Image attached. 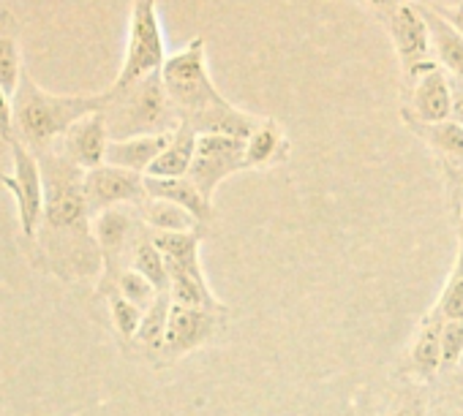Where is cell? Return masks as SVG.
<instances>
[{"instance_id":"8d00e7d4","label":"cell","mask_w":463,"mask_h":416,"mask_svg":"<svg viewBox=\"0 0 463 416\" xmlns=\"http://www.w3.org/2000/svg\"><path fill=\"white\" fill-rule=\"evenodd\" d=\"M460 367H463V359H460Z\"/></svg>"},{"instance_id":"f546056e","label":"cell","mask_w":463,"mask_h":416,"mask_svg":"<svg viewBox=\"0 0 463 416\" xmlns=\"http://www.w3.org/2000/svg\"><path fill=\"white\" fill-rule=\"evenodd\" d=\"M444 182H447V196L455 216V229H458V248H463V171L455 169H441Z\"/></svg>"},{"instance_id":"1f68e13d","label":"cell","mask_w":463,"mask_h":416,"mask_svg":"<svg viewBox=\"0 0 463 416\" xmlns=\"http://www.w3.org/2000/svg\"><path fill=\"white\" fill-rule=\"evenodd\" d=\"M430 9H436V6H430ZM460 36H463V4H458V6H441V9H436Z\"/></svg>"},{"instance_id":"7c38bea8","label":"cell","mask_w":463,"mask_h":416,"mask_svg":"<svg viewBox=\"0 0 463 416\" xmlns=\"http://www.w3.org/2000/svg\"><path fill=\"white\" fill-rule=\"evenodd\" d=\"M112 136H109V123H107V112H93L82 120H77L69 134L61 139L63 144V155L77 163L80 169L90 171L107 163V147H109Z\"/></svg>"},{"instance_id":"30bf717a","label":"cell","mask_w":463,"mask_h":416,"mask_svg":"<svg viewBox=\"0 0 463 416\" xmlns=\"http://www.w3.org/2000/svg\"><path fill=\"white\" fill-rule=\"evenodd\" d=\"M85 196L93 218L104 210H112V207H139L147 199L145 174L104 163L99 169L85 171Z\"/></svg>"},{"instance_id":"5bb4252c","label":"cell","mask_w":463,"mask_h":416,"mask_svg":"<svg viewBox=\"0 0 463 416\" xmlns=\"http://www.w3.org/2000/svg\"><path fill=\"white\" fill-rule=\"evenodd\" d=\"M175 131L166 134H145V136H128V139H112L107 147V163L118 169H128L137 174H147L153 161L166 150Z\"/></svg>"},{"instance_id":"4316f807","label":"cell","mask_w":463,"mask_h":416,"mask_svg":"<svg viewBox=\"0 0 463 416\" xmlns=\"http://www.w3.org/2000/svg\"><path fill=\"white\" fill-rule=\"evenodd\" d=\"M463 359V319H447L441 329V370L458 367Z\"/></svg>"},{"instance_id":"4dcf8cb0","label":"cell","mask_w":463,"mask_h":416,"mask_svg":"<svg viewBox=\"0 0 463 416\" xmlns=\"http://www.w3.org/2000/svg\"><path fill=\"white\" fill-rule=\"evenodd\" d=\"M14 98L0 88V139L4 142H14L17 139V125H14Z\"/></svg>"},{"instance_id":"ba28073f","label":"cell","mask_w":463,"mask_h":416,"mask_svg":"<svg viewBox=\"0 0 463 416\" xmlns=\"http://www.w3.org/2000/svg\"><path fill=\"white\" fill-rule=\"evenodd\" d=\"M9 147H12V158H14V174L0 171V185H6L12 190V196L17 199L20 226H23L25 237H36L39 221L44 216V174H42V161L20 139H14Z\"/></svg>"},{"instance_id":"83f0119b","label":"cell","mask_w":463,"mask_h":416,"mask_svg":"<svg viewBox=\"0 0 463 416\" xmlns=\"http://www.w3.org/2000/svg\"><path fill=\"white\" fill-rule=\"evenodd\" d=\"M392 416H430V400H428L425 384H420V381L409 384L398 394Z\"/></svg>"},{"instance_id":"e575fe53","label":"cell","mask_w":463,"mask_h":416,"mask_svg":"<svg viewBox=\"0 0 463 416\" xmlns=\"http://www.w3.org/2000/svg\"><path fill=\"white\" fill-rule=\"evenodd\" d=\"M430 416H463V413L455 411V408H449V405H444V402H439V405L430 408Z\"/></svg>"},{"instance_id":"836d02e7","label":"cell","mask_w":463,"mask_h":416,"mask_svg":"<svg viewBox=\"0 0 463 416\" xmlns=\"http://www.w3.org/2000/svg\"><path fill=\"white\" fill-rule=\"evenodd\" d=\"M365 4H371L373 9H379V12H392L395 6H401V4H409V0H365Z\"/></svg>"},{"instance_id":"3957f363","label":"cell","mask_w":463,"mask_h":416,"mask_svg":"<svg viewBox=\"0 0 463 416\" xmlns=\"http://www.w3.org/2000/svg\"><path fill=\"white\" fill-rule=\"evenodd\" d=\"M44 174V218L52 232L93 240V216L85 196V169L52 150L39 155Z\"/></svg>"},{"instance_id":"44dd1931","label":"cell","mask_w":463,"mask_h":416,"mask_svg":"<svg viewBox=\"0 0 463 416\" xmlns=\"http://www.w3.org/2000/svg\"><path fill=\"white\" fill-rule=\"evenodd\" d=\"M169 310H172V294L169 291H161L156 297V302L145 310L134 343H139L150 354H161L164 337H166V324H169Z\"/></svg>"},{"instance_id":"5b68a950","label":"cell","mask_w":463,"mask_h":416,"mask_svg":"<svg viewBox=\"0 0 463 416\" xmlns=\"http://www.w3.org/2000/svg\"><path fill=\"white\" fill-rule=\"evenodd\" d=\"M164 63H166V52H164V33H161V23H158L156 0H134L123 69L109 90L123 93V90L139 85L142 79L158 74L164 69Z\"/></svg>"},{"instance_id":"484cf974","label":"cell","mask_w":463,"mask_h":416,"mask_svg":"<svg viewBox=\"0 0 463 416\" xmlns=\"http://www.w3.org/2000/svg\"><path fill=\"white\" fill-rule=\"evenodd\" d=\"M107 300H109V313H112V324H115V329L120 332V337L134 340V337H137V332H139V324H142L145 310H142V308H137L134 302H128L126 297H120L118 291H109V294H107Z\"/></svg>"},{"instance_id":"8fae6325","label":"cell","mask_w":463,"mask_h":416,"mask_svg":"<svg viewBox=\"0 0 463 416\" xmlns=\"http://www.w3.org/2000/svg\"><path fill=\"white\" fill-rule=\"evenodd\" d=\"M403 120L422 125L452 120V85L441 69H430L406 90Z\"/></svg>"},{"instance_id":"ac0fdd59","label":"cell","mask_w":463,"mask_h":416,"mask_svg":"<svg viewBox=\"0 0 463 416\" xmlns=\"http://www.w3.org/2000/svg\"><path fill=\"white\" fill-rule=\"evenodd\" d=\"M196 142L199 134L188 125H180L166 144V150L153 161L145 177H161V180H175V177H188L194 155H196Z\"/></svg>"},{"instance_id":"277c9868","label":"cell","mask_w":463,"mask_h":416,"mask_svg":"<svg viewBox=\"0 0 463 416\" xmlns=\"http://www.w3.org/2000/svg\"><path fill=\"white\" fill-rule=\"evenodd\" d=\"M104 112H107L112 139L166 134V131H177L183 125L180 115L175 112V106L164 90L161 71L123 93L109 90V106Z\"/></svg>"},{"instance_id":"cb8c5ba5","label":"cell","mask_w":463,"mask_h":416,"mask_svg":"<svg viewBox=\"0 0 463 416\" xmlns=\"http://www.w3.org/2000/svg\"><path fill=\"white\" fill-rule=\"evenodd\" d=\"M444 319H463V248H458L455 264L449 270V278L436 300Z\"/></svg>"},{"instance_id":"7a4b0ae2","label":"cell","mask_w":463,"mask_h":416,"mask_svg":"<svg viewBox=\"0 0 463 416\" xmlns=\"http://www.w3.org/2000/svg\"><path fill=\"white\" fill-rule=\"evenodd\" d=\"M109 106V90L96 96H55L42 90L31 74H23V85L14 96V125L17 139L28 144L36 155L52 153L55 142L69 134V128Z\"/></svg>"},{"instance_id":"f1b7e54d","label":"cell","mask_w":463,"mask_h":416,"mask_svg":"<svg viewBox=\"0 0 463 416\" xmlns=\"http://www.w3.org/2000/svg\"><path fill=\"white\" fill-rule=\"evenodd\" d=\"M436 384H439V389H436L439 402L463 413V367L458 365V367L441 370L436 375Z\"/></svg>"},{"instance_id":"52a82bcc","label":"cell","mask_w":463,"mask_h":416,"mask_svg":"<svg viewBox=\"0 0 463 416\" xmlns=\"http://www.w3.org/2000/svg\"><path fill=\"white\" fill-rule=\"evenodd\" d=\"M243 169H249L246 139L226 136V134H202L196 142V155L188 180L202 190L207 201H213L218 185Z\"/></svg>"},{"instance_id":"d6a6232c","label":"cell","mask_w":463,"mask_h":416,"mask_svg":"<svg viewBox=\"0 0 463 416\" xmlns=\"http://www.w3.org/2000/svg\"><path fill=\"white\" fill-rule=\"evenodd\" d=\"M449 85H452V120L463 125V82L449 79Z\"/></svg>"},{"instance_id":"8992f818","label":"cell","mask_w":463,"mask_h":416,"mask_svg":"<svg viewBox=\"0 0 463 416\" xmlns=\"http://www.w3.org/2000/svg\"><path fill=\"white\" fill-rule=\"evenodd\" d=\"M384 23H387L392 50L398 55L403 82L409 90L422 74H428L430 69H439L433 44H430V33H428V23L417 6V0H409V4H401L392 12H387Z\"/></svg>"},{"instance_id":"e0dca14e","label":"cell","mask_w":463,"mask_h":416,"mask_svg":"<svg viewBox=\"0 0 463 416\" xmlns=\"http://www.w3.org/2000/svg\"><path fill=\"white\" fill-rule=\"evenodd\" d=\"M406 125L430 147L441 169L463 171V125H458L455 120H444L433 125H422V123H406Z\"/></svg>"},{"instance_id":"9c48e42d","label":"cell","mask_w":463,"mask_h":416,"mask_svg":"<svg viewBox=\"0 0 463 416\" xmlns=\"http://www.w3.org/2000/svg\"><path fill=\"white\" fill-rule=\"evenodd\" d=\"M223 321H226V313L202 310V308H185V305L172 302L166 337H164V348H161L158 356L180 359V356L196 351L199 346L210 343L223 329Z\"/></svg>"},{"instance_id":"4fadbf2b","label":"cell","mask_w":463,"mask_h":416,"mask_svg":"<svg viewBox=\"0 0 463 416\" xmlns=\"http://www.w3.org/2000/svg\"><path fill=\"white\" fill-rule=\"evenodd\" d=\"M444 321H447L444 313L433 302L417 324L411 351H409V370H411L414 381H420V384H430L441 373V329H444Z\"/></svg>"},{"instance_id":"ffe728a7","label":"cell","mask_w":463,"mask_h":416,"mask_svg":"<svg viewBox=\"0 0 463 416\" xmlns=\"http://www.w3.org/2000/svg\"><path fill=\"white\" fill-rule=\"evenodd\" d=\"M139 216L150 232H202L204 226L183 207L164 199H145L139 204Z\"/></svg>"},{"instance_id":"2e32d148","label":"cell","mask_w":463,"mask_h":416,"mask_svg":"<svg viewBox=\"0 0 463 416\" xmlns=\"http://www.w3.org/2000/svg\"><path fill=\"white\" fill-rule=\"evenodd\" d=\"M145 190L150 199H164V201L183 207V210H188L202 226L213 221V201H207L188 177H175V180L145 177Z\"/></svg>"},{"instance_id":"d590c367","label":"cell","mask_w":463,"mask_h":416,"mask_svg":"<svg viewBox=\"0 0 463 416\" xmlns=\"http://www.w3.org/2000/svg\"><path fill=\"white\" fill-rule=\"evenodd\" d=\"M458 4H463V0H439L436 9H441V6H458Z\"/></svg>"},{"instance_id":"9a60e30c","label":"cell","mask_w":463,"mask_h":416,"mask_svg":"<svg viewBox=\"0 0 463 416\" xmlns=\"http://www.w3.org/2000/svg\"><path fill=\"white\" fill-rule=\"evenodd\" d=\"M417 6L428 23V33H430V44H433V55H436L439 69L449 79L463 82V36L428 4H420L417 0Z\"/></svg>"},{"instance_id":"6da1fadb","label":"cell","mask_w":463,"mask_h":416,"mask_svg":"<svg viewBox=\"0 0 463 416\" xmlns=\"http://www.w3.org/2000/svg\"><path fill=\"white\" fill-rule=\"evenodd\" d=\"M161 82L164 90L180 115V123L194 128L199 136L202 134H226L249 139L262 117H254L238 106H232L215 82L210 79L207 71V58H204V39H194L188 47L166 58L161 69Z\"/></svg>"},{"instance_id":"603a6c76","label":"cell","mask_w":463,"mask_h":416,"mask_svg":"<svg viewBox=\"0 0 463 416\" xmlns=\"http://www.w3.org/2000/svg\"><path fill=\"white\" fill-rule=\"evenodd\" d=\"M23 55H20V44L12 33L0 31V88H4L12 98L17 96L20 85H23Z\"/></svg>"},{"instance_id":"d6986e66","label":"cell","mask_w":463,"mask_h":416,"mask_svg":"<svg viewBox=\"0 0 463 416\" xmlns=\"http://www.w3.org/2000/svg\"><path fill=\"white\" fill-rule=\"evenodd\" d=\"M289 139L273 117H262L257 131L246 139V161L249 169H268L287 158Z\"/></svg>"},{"instance_id":"d4e9b609","label":"cell","mask_w":463,"mask_h":416,"mask_svg":"<svg viewBox=\"0 0 463 416\" xmlns=\"http://www.w3.org/2000/svg\"><path fill=\"white\" fill-rule=\"evenodd\" d=\"M112 291H118L120 297H126L128 302H134L137 308H142V310H147L153 302H156V297L161 294L147 278H142L137 270H123L120 273V278H118V283H115V289Z\"/></svg>"},{"instance_id":"7402d4cb","label":"cell","mask_w":463,"mask_h":416,"mask_svg":"<svg viewBox=\"0 0 463 416\" xmlns=\"http://www.w3.org/2000/svg\"><path fill=\"white\" fill-rule=\"evenodd\" d=\"M128 267L137 270L142 278H147L158 291H169V270H166V262H164L161 251L156 248L150 232H145L139 237V243L134 245V254H131V264Z\"/></svg>"}]
</instances>
